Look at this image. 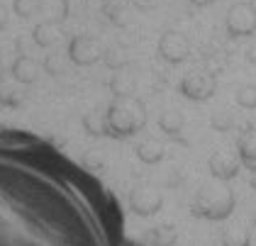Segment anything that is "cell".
<instances>
[{
  "mask_svg": "<svg viewBox=\"0 0 256 246\" xmlns=\"http://www.w3.org/2000/svg\"><path fill=\"white\" fill-rule=\"evenodd\" d=\"M230 37H252L256 32V5L254 2H236L230 8L224 20Z\"/></svg>",
  "mask_w": 256,
  "mask_h": 246,
  "instance_id": "2",
  "label": "cell"
},
{
  "mask_svg": "<svg viewBox=\"0 0 256 246\" xmlns=\"http://www.w3.org/2000/svg\"><path fill=\"white\" fill-rule=\"evenodd\" d=\"M102 56V46H100L98 39L88 37V34H80L68 44V58L78 66H90Z\"/></svg>",
  "mask_w": 256,
  "mask_h": 246,
  "instance_id": "5",
  "label": "cell"
},
{
  "mask_svg": "<svg viewBox=\"0 0 256 246\" xmlns=\"http://www.w3.org/2000/svg\"><path fill=\"white\" fill-rule=\"evenodd\" d=\"M139 158L146 161V164H156V161H161V158H164L161 144H156V142H146V144H142V146H139Z\"/></svg>",
  "mask_w": 256,
  "mask_h": 246,
  "instance_id": "9",
  "label": "cell"
},
{
  "mask_svg": "<svg viewBox=\"0 0 256 246\" xmlns=\"http://www.w3.org/2000/svg\"><path fill=\"white\" fill-rule=\"evenodd\" d=\"M190 54V42L180 32H166L158 39V56L168 64H183Z\"/></svg>",
  "mask_w": 256,
  "mask_h": 246,
  "instance_id": "4",
  "label": "cell"
},
{
  "mask_svg": "<svg viewBox=\"0 0 256 246\" xmlns=\"http://www.w3.org/2000/svg\"><path fill=\"white\" fill-rule=\"evenodd\" d=\"M178 90L183 98L188 100H196V102H202V100H210L217 90V80L215 76L210 74H188V76L180 80Z\"/></svg>",
  "mask_w": 256,
  "mask_h": 246,
  "instance_id": "3",
  "label": "cell"
},
{
  "mask_svg": "<svg viewBox=\"0 0 256 246\" xmlns=\"http://www.w3.org/2000/svg\"><path fill=\"white\" fill-rule=\"evenodd\" d=\"M210 170L215 173L217 178H232V176H236V170H239V164H236L232 156L217 152L215 156L210 158Z\"/></svg>",
  "mask_w": 256,
  "mask_h": 246,
  "instance_id": "6",
  "label": "cell"
},
{
  "mask_svg": "<svg viewBox=\"0 0 256 246\" xmlns=\"http://www.w3.org/2000/svg\"><path fill=\"white\" fill-rule=\"evenodd\" d=\"M210 122H212V127H215L217 132H227V130L232 127V122H234V120H232V114L230 112H215Z\"/></svg>",
  "mask_w": 256,
  "mask_h": 246,
  "instance_id": "11",
  "label": "cell"
},
{
  "mask_svg": "<svg viewBox=\"0 0 256 246\" xmlns=\"http://www.w3.org/2000/svg\"><path fill=\"white\" fill-rule=\"evenodd\" d=\"M183 124H186L183 122V114L176 112V110H168V112H164L158 117V127L168 136H178V134L183 132Z\"/></svg>",
  "mask_w": 256,
  "mask_h": 246,
  "instance_id": "7",
  "label": "cell"
},
{
  "mask_svg": "<svg viewBox=\"0 0 256 246\" xmlns=\"http://www.w3.org/2000/svg\"><path fill=\"white\" fill-rule=\"evenodd\" d=\"M239 154L246 164H254L256 161V132H246L239 139Z\"/></svg>",
  "mask_w": 256,
  "mask_h": 246,
  "instance_id": "8",
  "label": "cell"
},
{
  "mask_svg": "<svg viewBox=\"0 0 256 246\" xmlns=\"http://www.w3.org/2000/svg\"><path fill=\"white\" fill-rule=\"evenodd\" d=\"M188 2H193L196 8H208V5H212L215 0H188Z\"/></svg>",
  "mask_w": 256,
  "mask_h": 246,
  "instance_id": "12",
  "label": "cell"
},
{
  "mask_svg": "<svg viewBox=\"0 0 256 246\" xmlns=\"http://www.w3.org/2000/svg\"><path fill=\"white\" fill-rule=\"evenodd\" d=\"M236 102L246 110L256 108V86H239L236 88Z\"/></svg>",
  "mask_w": 256,
  "mask_h": 246,
  "instance_id": "10",
  "label": "cell"
},
{
  "mask_svg": "<svg viewBox=\"0 0 256 246\" xmlns=\"http://www.w3.org/2000/svg\"><path fill=\"white\" fill-rule=\"evenodd\" d=\"M144 122H146V114H144L142 102L130 100V98H120L118 102L110 105V110L105 114V127L115 136L137 134L144 127Z\"/></svg>",
  "mask_w": 256,
  "mask_h": 246,
  "instance_id": "1",
  "label": "cell"
}]
</instances>
